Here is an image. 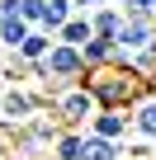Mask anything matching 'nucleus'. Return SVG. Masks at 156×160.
Instances as JSON below:
<instances>
[{
  "label": "nucleus",
  "mask_w": 156,
  "mask_h": 160,
  "mask_svg": "<svg viewBox=\"0 0 156 160\" xmlns=\"http://www.w3.org/2000/svg\"><path fill=\"white\" fill-rule=\"evenodd\" d=\"M118 47V61L114 66H128L147 80H156V19H128L114 38Z\"/></svg>",
  "instance_id": "nucleus-2"
},
{
  "label": "nucleus",
  "mask_w": 156,
  "mask_h": 160,
  "mask_svg": "<svg viewBox=\"0 0 156 160\" xmlns=\"http://www.w3.org/2000/svg\"><path fill=\"white\" fill-rule=\"evenodd\" d=\"M29 33H33L29 19H5V24H0V47H5V52H19Z\"/></svg>",
  "instance_id": "nucleus-13"
},
{
  "label": "nucleus",
  "mask_w": 156,
  "mask_h": 160,
  "mask_svg": "<svg viewBox=\"0 0 156 160\" xmlns=\"http://www.w3.org/2000/svg\"><path fill=\"white\" fill-rule=\"evenodd\" d=\"M47 90H29V85H5L0 90V127H5L10 137L29 122V118H38V113H47Z\"/></svg>",
  "instance_id": "nucleus-3"
},
{
  "label": "nucleus",
  "mask_w": 156,
  "mask_h": 160,
  "mask_svg": "<svg viewBox=\"0 0 156 160\" xmlns=\"http://www.w3.org/2000/svg\"><path fill=\"white\" fill-rule=\"evenodd\" d=\"M123 155H128V160H151V141L132 137V141H123Z\"/></svg>",
  "instance_id": "nucleus-15"
},
{
  "label": "nucleus",
  "mask_w": 156,
  "mask_h": 160,
  "mask_svg": "<svg viewBox=\"0 0 156 160\" xmlns=\"http://www.w3.org/2000/svg\"><path fill=\"white\" fill-rule=\"evenodd\" d=\"M52 42H57V38H52V33H43V28H33V33H29V38H24V47H19V52H14V57H24V61H29V66H33V61H43V57H47V52H52Z\"/></svg>",
  "instance_id": "nucleus-12"
},
{
  "label": "nucleus",
  "mask_w": 156,
  "mask_h": 160,
  "mask_svg": "<svg viewBox=\"0 0 156 160\" xmlns=\"http://www.w3.org/2000/svg\"><path fill=\"white\" fill-rule=\"evenodd\" d=\"M85 85H90V94H95L100 108H132L137 99L156 94V80H147V75H137V71H128V66L90 71V75H85Z\"/></svg>",
  "instance_id": "nucleus-1"
},
{
  "label": "nucleus",
  "mask_w": 156,
  "mask_h": 160,
  "mask_svg": "<svg viewBox=\"0 0 156 160\" xmlns=\"http://www.w3.org/2000/svg\"><path fill=\"white\" fill-rule=\"evenodd\" d=\"M81 57H85V71H104L118 61V47H114V38H90L81 47Z\"/></svg>",
  "instance_id": "nucleus-7"
},
{
  "label": "nucleus",
  "mask_w": 156,
  "mask_h": 160,
  "mask_svg": "<svg viewBox=\"0 0 156 160\" xmlns=\"http://www.w3.org/2000/svg\"><path fill=\"white\" fill-rule=\"evenodd\" d=\"M128 113H132V137H142V141H151V146H156V94L137 99Z\"/></svg>",
  "instance_id": "nucleus-6"
},
{
  "label": "nucleus",
  "mask_w": 156,
  "mask_h": 160,
  "mask_svg": "<svg viewBox=\"0 0 156 160\" xmlns=\"http://www.w3.org/2000/svg\"><path fill=\"white\" fill-rule=\"evenodd\" d=\"M43 5H47V0H24V10H19V19H29L33 28H43Z\"/></svg>",
  "instance_id": "nucleus-16"
},
{
  "label": "nucleus",
  "mask_w": 156,
  "mask_h": 160,
  "mask_svg": "<svg viewBox=\"0 0 156 160\" xmlns=\"http://www.w3.org/2000/svg\"><path fill=\"white\" fill-rule=\"evenodd\" d=\"M90 24H95V38H118V28L128 24V14H123L118 5H104V10L90 14Z\"/></svg>",
  "instance_id": "nucleus-9"
},
{
  "label": "nucleus",
  "mask_w": 156,
  "mask_h": 160,
  "mask_svg": "<svg viewBox=\"0 0 156 160\" xmlns=\"http://www.w3.org/2000/svg\"><path fill=\"white\" fill-rule=\"evenodd\" d=\"M47 113H52L62 127H90V118L100 113V104H95L90 85H66V90H52Z\"/></svg>",
  "instance_id": "nucleus-4"
},
{
  "label": "nucleus",
  "mask_w": 156,
  "mask_h": 160,
  "mask_svg": "<svg viewBox=\"0 0 156 160\" xmlns=\"http://www.w3.org/2000/svg\"><path fill=\"white\" fill-rule=\"evenodd\" d=\"M85 155V127H62V137L52 141V160H81Z\"/></svg>",
  "instance_id": "nucleus-8"
},
{
  "label": "nucleus",
  "mask_w": 156,
  "mask_h": 160,
  "mask_svg": "<svg viewBox=\"0 0 156 160\" xmlns=\"http://www.w3.org/2000/svg\"><path fill=\"white\" fill-rule=\"evenodd\" d=\"M151 19H156V5H151Z\"/></svg>",
  "instance_id": "nucleus-18"
},
{
  "label": "nucleus",
  "mask_w": 156,
  "mask_h": 160,
  "mask_svg": "<svg viewBox=\"0 0 156 160\" xmlns=\"http://www.w3.org/2000/svg\"><path fill=\"white\" fill-rule=\"evenodd\" d=\"M90 38H95V24H90V14H76V19H71V24L57 33V42H66V47H85Z\"/></svg>",
  "instance_id": "nucleus-11"
},
{
  "label": "nucleus",
  "mask_w": 156,
  "mask_h": 160,
  "mask_svg": "<svg viewBox=\"0 0 156 160\" xmlns=\"http://www.w3.org/2000/svg\"><path fill=\"white\" fill-rule=\"evenodd\" d=\"M0 160H10V151H0Z\"/></svg>",
  "instance_id": "nucleus-17"
},
{
  "label": "nucleus",
  "mask_w": 156,
  "mask_h": 160,
  "mask_svg": "<svg viewBox=\"0 0 156 160\" xmlns=\"http://www.w3.org/2000/svg\"><path fill=\"white\" fill-rule=\"evenodd\" d=\"M0 90H5V85H0Z\"/></svg>",
  "instance_id": "nucleus-19"
},
{
  "label": "nucleus",
  "mask_w": 156,
  "mask_h": 160,
  "mask_svg": "<svg viewBox=\"0 0 156 160\" xmlns=\"http://www.w3.org/2000/svg\"><path fill=\"white\" fill-rule=\"evenodd\" d=\"M151 5H156V0H118V10L128 19H151Z\"/></svg>",
  "instance_id": "nucleus-14"
},
{
  "label": "nucleus",
  "mask_w": 156,
  "mask_h": 160,
  "mask_svg": "<svg viewBox=\"0 0 156 160\" xmlns=\"http://www.w3.org/2000/svg\"><path fill=\"white\" fill-rule=\"evenodd\" d=\"M85 132H95V137H104V141H128V132H132V113H128V108H100V113L90 118Z\"/></svg>",
  "instance_id": "nucleus-5"
},
{
  "label": "nucleus",
  "mask_w": 156,
  "mask_h": 160,
  "mask_svg": "<svg viewBox=\"0 0 156 160\" xmlns=\"http://www.w3.org/2000/svg\"><path fill=\"white\" fill-rule=\"evenodd\" d=\"M81 160H128V155H123V141H104V137L85 132V155Z\"/></svg>",
  "instance_id": "nucleus-10"
}]
</instances>
